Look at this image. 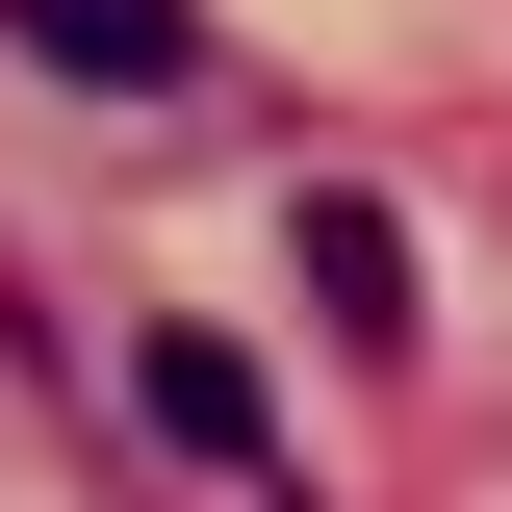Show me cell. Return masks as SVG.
Listing matches in <instances>:
<instances>
[{"mask_svg":"<svg viewBox=\"0 0 512 512\" xmlns=\"http://www.w3.org/2000/svg\"><path fill=\"white\" fill-rule=\"evenodd\" d=\"M0 26H26L52 77H103V103H180L205 77V0H0Z\"/></svg>","mask_w":512,"mask_h":512,"instance_id":"cell-1","label":"cell"},{"mask_svg":"<svg viewBox=\"0 0 512 512\" xmlns=\"http://www.w3.org/2000/svg\"><path fill=\"white\" fill-rule=\"evenodd\" d=\"M308 308L359 333V359H410V333H436V308H410V231H384V205H308Z\"/></svg>","mask_w":512,"mask_h":512,"instance_id":"cell-2","label":"cell"},{"mask_svg":"<svg viewBox=\"0 0 512 512\" xmlns=\"http://www.w3.org/2000/svg\"><path fill=\"white\" fill-rule=\"evenodd\" d=\"M128 384H154V436H180V461H256V359H231V333H154Z\"/></svg>","mask_w":512,"mask_h":512,"instance_id":"cell-3","label":"cell"}]
</instances>
